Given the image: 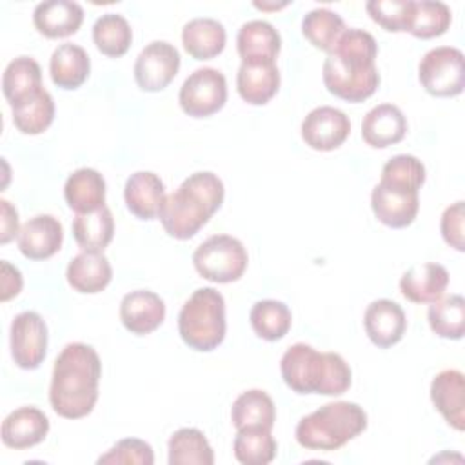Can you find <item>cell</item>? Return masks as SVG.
<instances>
[{
    "mask_svg": "<svg viewBox=\"0 0 465 465\" xmlns=\"http://www.w3.org/2000/svg\"><path fill=\"white\" fill-rule=\"evenodd\" d=\"M378 44L363 29H345L334 47L327 53L322 78L327 91L345 102H363L380 85L376 67Z\"/></svg>",
    "mask_w": 465,
    "mask_h": 465,
    "instance_id": "6da1fadb",
    "label": "cell"
},
{
    "mask_svg": "<svg viewBox=\"0 0 465 465\" xmlns=\"http://www.w3.org/2000/svg\"><path fill=\"white\" fill-rule=\"evenodd\" d=\"M102 361L98 352L85 343H67L54 360L49 403L53 411L67 420H78L96 405Z\"/></svg>",
    "mask_w": 465,
    "mask_h": 465,
    "instance_id": "7a4b0ae2",
    "label": "cell"
},
{
    "mask_svg": "<svg viewBox=\"0 0 465 465\" xmlns=\"http://www.w3.org/2000/svg\"><path fill=\"white\" fill-rule=\"evenodd\" d=\"M223 196V182L214 173H193L165 196L158 213L160 223L171 238L189 240L222 207Z\"/></svg>",
    "mask_w": 465,
    "mask_h": 465,
    "instance_id": "3957f363",
    "label": "cell"
},
{
    "mask_svg": "<svg viewBox=\"0 0 465 465\" xmlns=\"http://www.w3.org/2000/svg\"><path fill=\"white\" fill-rule=\"evenodd\" d=\"M280 372L298 394L340 396L352 383L351 367L338 352H318L307 343H294L283 352Z\"/></svg>",
    "mask_w": 465,
    "mask_h": 465,
    "instance_id": "277c9868",
    "label": "cell"
},
{
    "mask_svg": "<svg viewBox=\"0 0 465 465\" xmlns=\"http://www.w3.org/2000/svg\"><path fill=\"white\" fill-rule=\"evenodd\" d=\"M367 429L363 407L352 401L325 403L296 425V441L311 450H336Z\"/></svg>",
    "mask_w": 465,
    "mask_h": 465,
    "instance_id": "5b68a950",
    "label": "cell"
},
{
    "mask_svg": "<svg viewBox=\"0 0 465 465\" xmlns=\"http://www.w3.org/2000/svg\"><path fill=\"white\" fill-rule=\"evenodd\" d=\"M225 329V300L213 287L196 289L180 309L178 332L193 351H214L223 341Z\"/></svg>",
    "mask_w": 465,
    "mask_h": 465,
    "instance_id": "8992f818",
    "label": "cell"
},
{
    "mask_svg": "<svg viewBox=\"0 0 465 465\" xmlns=\"http://www.w3.org/2000/svg\"><path fill=\"white\" fill-rule=\"evenodd\" d=\"M247 251L231 234H213L193 252V265L198 274L214 283H231L243 276L247 269Z\"/></svg>",
    "mask_w": 465,
    "mask_h": 465,
    "instance_id": "52a82bcc",
    "label": "cell"
},
{
    "mask_svg": "<svg viewBox=\"0 0 465 465\" xmlns=\"http://www.w3.org/2000/svg\"><path fill=\"white\" fill-rule=\"evenodd\" d=\"M421 87L438 98L458 96L465 85V58L458 47L441 45L427 51L418 65Z\"/></svg>",
    "mask_w": 465,
    "mask_h": 465,
    "instance_id": "ba28073f",
    "label": "cell"
},
{
    "mask_svg": "<svg viewBox=\"0 0 465 465\" xmlns=\"http://www.w3.org/2000/svg\"><path fill=\"white\" fill-rule=\"evenodd\" d=\"M178 102L185 114L193 118H207L225 105L227 80L214 67H200L183 80Z\"/></svg>",
    "mask_w": 465,
    "mask_h": 465,
    "instance_id": "9c48e42d",
    "label": "cell"
},
{
    "mask_svg": "<svg viewBox=\"0 0 465 465\" xmlns=\"http://www.w3.org/2000/svg\"><path fill=\"white\" fill-rule=\"evenodd\" d=\"M11 358L16 367L35 371L47 352V325L35 311H24L11 322Z\"/></svg>",
    "mask_w": 465,
    "mask_h": 465,
    "instance_id": "30bf717a",
    "label": "cell"
},
{
    "mask_svg": "<svg viewBox=\"0 0 465 465\" xmlns=\"http://www.w3.org/2000/svg\"><path fill=\"white\" fill-rule=\"evenodd\" d=\"M180 53L178 49L165 42L154 40L147 44L134 62V80L142 91L158 93L163 91L178 74Z\"/></svg>",
    "mask_w": 465,
    "mask_h": 465,
    "instance_id": "8fae6325",
    "label": "cell"
},
{
    "mask_svg": "<svg viewBox=\"0 0 465 465\" xmlns=\"http://www.w3.org/2000/svg\"><path fill=\"white\" fill-rule=\"evenodd\" d=\"M351 133L349 116L336 107L312 109L302 122V140L314 151L338 149Z\"/></svg>",
    "mask_w": 465,
    "mask_h": 465,
    "instance_id": "7c38bea8",
    "label": "cell"
},
{
    "mask_svg": "<svg viewBox=\"0 0 465 465\" xmlns=\"http://www.w3.org/2000/svg\"><path fill=\"white\" fill-rule=\"evenodd\" d=\"M118 314L122 325L129 332L136 336H145L163 323L165 303L154 291L136 289L122 298Z\"/></svg>",
    "mask_w": 465,
    "mask_h": 465,
    "instance_id": "4fadbf2b",
    "label": "cell"
},
{
    "mask_svg": "<svg viewBox=\"0 0 465 465\" xmlns=\"http://www.w3.org/2000/svg\"><path fill=\"white\" fill-rule=\"evenodd\" d=\"M371 207L378 222L392 229H401L414 222L420 209V198L418 193L376 183L371 194Z\"/></svg>",
    "mask_w": 465,
    "mask_h": 465,
    "instance_id": "5bb4252c",
    "label": "cell"
},
{
    "mask_svg": "<svg viewBox=\"0 0 465 465\" xmlns=\"http://www.w3.org/2000/svg\"><path fill=\"white\" fill-rule=\"evenodd\" d=\"M363 327L365 334L376 347L389 349L403 338L407 331V318L396 302L380 298L367 305Z\"/></svg>",
    "mask_w": 465,
    "mask_h": 465,
    "instance_id": "9a60e30c",
    "label": "cell"
},
{
    "mask_svg": "<svg viewBox=\"0 0 465 465\" xmlns=\"http://www.w3.org/2000/svg\"><path fill=\"white\" fill-rule=\"evenodd\" d=\"M16 242L25 258L47 260L60 251L64 242V227L51 214H36L20 227Z\"/></svg>",
    "mask_w": 465,
    "mask_h": 465,
    "instance_id": "2e32d148",
    "label": "cell"
},
{
    "mask_svg": "<svg viewBox=\"0 0 465 465\" xmlns=\"http://www.w3.org/2000/svg\"><path fill=\"white\" fill-rule=\"evenodd\" d=\"M430 400L452 429H465V376L461 371L447 369L436 374L430 383Z\"/></svg>",
    "mask_w": 465,
    "mask_h": 465,
    "instance_id": "e0dca14e",
    "label": "cell"
},
{
    "mask_svg": "<svg viewBox=\"0 0 465 465\" xmlns=\"http://www.w3.org/2000/svg\"><path fill=\"white\" fill-rule=\"evenodd\" d=\"M49 418L38 407H20L2 421V443L9 449H29L45 440Z\"/></svg>",
    "mask_w": 465,
    "mask_h": 465,
    "instance_id": "ac0fdd59",
    "label": "cell"
},
{
    "mask_svg": "<svg viewBox=\"0 0 465 465\" xmlns=\"http://www.w3.org/2000/svg\"><path fill=\"white\" fill-rule=\"evenodd\" d=\"M280 47V33L265 20L245 22L236 36V49L242 64H274Z\"/></svg>",
    "mask_w": 465,
    "mask_h": 465,
    "instance_id": "d6986e66",
    "label": "cell"
},
{
    "mask_svg": "<svg viewBox=\"0 0 465 465\" xmlns=\"http://www.w3.org/2000/svg\"><path fill=\"white\" fill-rule=\"evenodd\" d=\"M165 185L153 171L133 173L124 187V200L131 214L140 220H154L165 200Z\"/></svg>",
    "mask_w": 465,
    "mask_h": 465,
    "instance_id": "ffe728a7",
    "label": "cell"
},
{
    "mask_svg": "<svg viewBox=\"0 0 465 465\" xmlns=\"http://www.w3.org/2000/svg\"><path fill=\"white\" fill-rule=\"evenodd\" d=\"M407 118L400 107L380 104L372 107L361 122V138L374 149H385L405 138Z\"/></svg>",
    "mask_w": 465,
    "mask_h": 465,
    "instance_id": "44dd1931",
    "label": "cell"
},
{
    "mask_svg": "<svg viewBox=\"0 0 465 465\" xmlns=\"http://www.w3.org/2000/svg\"><path fill=\"white\" fill-rule=\"evenodd\" d=\"M84 22V9L71 0L40 2L33 11V24L45 38H65L74 35Z\"/></svg>",
    "mask_w": 465,
    "mask_h": 465,
    "instance_id": "7402d4cb",
    "label": "cell"
},
{
    "mask_svg": "<svg viewBox=\"0 0 465 465\" xmlns=\"http://www.w3.org/2000/svg\"><path fill=\"white\" fill-rule=\"evenodd\" d=\"M447 285V269L434 262L412 265L400 278V291L412 303H432L440 300L445 294Z\"/></svg>",
    "mask_w": 465,
    "mask_h": 465,
    "instance_id": "603a6c76",
    "label": "cell"
},
{
    "mask_svg": "<svg viewBox=\"0 0 465 465\" xmlns=\"http://www.w3.org/2000/svg\"><path fill=\"white\" fill-rule=\"evenodd\" d=\"M91 71V60L87 51L78 44H60L49 60L51 80L56 87L73 91L78 89L87 78Z\"/></svg>",
    "mask_w": 465,
    "mask_h": 465,
    "instance_id": "cb8c5ba5",
    "label": "cell"
},
{
    "mask_svg": "<svg viewBox=\"0 0 465 465\" xmlns=\"http://www.w3.org/2000/svg\"><path fill=\"white\" fill-rule=\"evenodd\" d=\"M64 198L76 214L93 213L105 205V180L96 169H76L64 185Z\"/></svg>",
    "mask_w": 465,
    "mask_h": 465,
    "instance_id": "d4e9b609",
    "label": "cell"
},
{
    "mask_svg": "<svg viewBox=\"0 0 465 465\" xmlns=\"http://www.w3.org/2000/svg\"><path fill=\"white\" fill-rule=\"evenodd\" d=\"M65 278L76 292L96 294L109 285L113 278V269L109 260L102 252L82 251L69 262Z\"/></svg>",
    "mask_w": 465,
    "mask_h": 465,
    "instance_id": "484cf974",
    "label": "cell"
},
{
    "mask_svg": "<svg viewBox=\"0 0 465 465\" xmlns=\"http://www.w3.org/2000/svg\"><path fill=\"white\" fill-rule=\"evenodd\" d=\"M42 89V69L35 58L18 56L7 64L2 76V91L11 107L33 98Z\"/></svg>",
    "mask_w": 465,
    "mask_h": 465,
    "instance_id": "4316f807",
    "label": "cell"
},
{
    "mask_svg": "<svg viewBox=\"0 0 465 465\" xmlns=\"http://www.w3.org/2000/svg\"><path fill=\"white\" fill-rule=\"evenodd\" d=\"M236 89L243 102L265 105L280 89L276 64H242L236 74Z\"/></svg>",
    "mask_w": 465,
    "mask_h": 465,
    "instance_id": "83f0119b",
    "label": "cell"
},
{
    "mask_svg": "<svg viewBox=\"0 0 465 465\" xmlns=\"http://www.w3.org/2000/svg\"><path fill=\"white\" fill-rule=\"evenodd\" d=\"M227 33L214 18H193L182 29L183 49L194 60H211L225 47Z\"/></svg>",
    "mask_w": 465,
    "mask_h": 465,
    "instance_id": "f1b7e54d",
    "label": "cell"
},
{
    "mask_svg": "<svg viewBox=\"0 0 465 465\" xmlns=\"http://www.w3.org/2000/svg\"><path fill=\"white\" fill-rule=\"evenodd\" d=\"M113 234L114 220L107 205L93 213L76 214L73 220V236L82 251L102 252L111 243Z\"/></svg>",
    "mask_w": 465,
    "mask_h": 465,
    "instance_id": "f546056e",
    "label": "cell"
},
{
    "mask_svg": "<svg viewBox=\"0 0 465 465\" xmlns=\"http://www.w3.org/2000/svg\"><path fill=\"white\" fill-rule=\"evenodd\" d=\"M231 421L238 429L265 427L272 429L276 421V407L272 398L262 389L242 392L231 407Z\"/></svg>",
    "mask_w": 465,
    "mask_h": 465,
    "instance_id": "4dcf8cb0",
    "label": "cell"
},
{
    "mask_svg": "<svg viewBox=\"0 0 465 465\" xmlns=\"http://www.w3.org/2000/svg\"><path fill=\"white\" fill-rule=\"evenodd\" d=\"M169 465H213L214 452L205 434L194 427L173 432L167 443Z\"/></svg>",
    "mask_w": 465,
    "mask_h": 465,
    "instance_id": "1f68e13d",
    "label": "cell"
},
{
    "mask_svg": "<svg viewBox=\"0 0 465 465\" xmlns=\"http://www.w3.org/2000/svg\"><path fill=\"white\" fill-rule=\"evenodd\" d=\"M234 458L243 465H267L274 460L278 445L265 427L238 429L232 443Z\"/></svg>",
    "mask_w": 465,
    "mask_h": 465,
    "instance_id": "d6a6232c",
    "label": "cell"
},
{
    "mask_svg": "<svg viewBox=\"0 0 465 465\" xmlns=\"http://www.w3.org/2000/svg\"><path fill=\"white\" fill-rule=\"evenodd\" d=\"M93 42L102 54L120 58L131 47L133 29L122 15L105 13L93 25Z\"/></svg>",
    "mask_w": 465,
    "mask_h": 465,
    "instance_id": "836d02e7",
    "label": "cell"
},
{
    "mask_svg": "<svg viewBox=\"0 0 465 465\" xmlns=\"http://www.w3.org/2000/svg\"><path fill=\"white\" fill-rule=\"evenodd\" d=\"M430 331L445 340H461L465 332V300L461 294L441 296L427 312Z\"/></svg>",
    "mask_w": 465,
    "mask_h": 465,
    "instance_id": "e575fe53",
    "label": "cell"
},
{
    "mask_svg": "<svg viewBox=\"0 0 465 465\" xmlns=\"http://www.w3.org/2000/svg\"><path fill=\"white\" fill-rule=\"evenodd\" d=\"M249 322L258 338L265 341L282 340L291 329V311L283 302L260 300L249 312Z\"/></svg>",
    "mask_w": 465,
    "mask_h": 465,
    "instance_id": "d590c367",
    "label": "cell"
},
{
    "mask_svg": "<svg viewBox=\"0 0 465 465\" xmlns=\"http://www.w3.org/2000/svg\"><path fill=\"white\" fill-rule=\"evenodd\" d=\"M345 31L343 18L327 9V7H316L309 11L302 20V35L316 47L325 53H329L338 38Z\"/></svg>",
    "mask_w": 465,
    "mask_h": 465,
    "instance_id": "8d00e7d4",
    "label": "cell"
},
{
    "mask_svg": "<svg viewBox=\"0 0 465 465\" xmlns=\"http://www.w3.org/2000/svg\"><path fill=\"white\" fill-rule=\"evenodd\" d=\"M13 124L22 134H40L54 120V100L42 89L33 98L11 107Z\"/></svg>",
    "mask_w": 465,
    "mask_h": 465,
    "instance_id": "74e56055",
    "label": "cell"
},
{
    "mask_svg": "<svg viewBox=\"0 0 465 465\" xmlns=\"http://www.w3.org/2000/svg\"><path fill=\"white\" fill-rule=\"evenodd\" d=\"M450 20L452 13L447 4L436 0L414 2L409 33L421 40L436 38L447 33V29L450 27Z\"/></svg>",
    "mask_w": 465,
    "mask_h": 465,
    "instance_id": "f35d334b",
    "label": "cell"
},
{
    "mask_svg": "<svg viewBox=\"0 0 465 465\" xmlns=\"http://www.w3.org/2000/svg\"><path fill=\"white\" fill-rule=\"evenodd\" d=\"M380 183L418 193L425 183V165L412 154H396L383 165Z\"/></svg>",
    "mask_w": 465,
    "mask_h": 465,
    "instance_id": "ab89813d",
    "label": "cell"
},
{
    "mask_svg": "<svg viewBox=\"0 0 465 465\" xmlns=\"http://www.w3.org/2000/svg\"><path fill=\"white\" fill-rule=\"evenodd\" d=\"M369 16L385 31H409L414 0H371L365 4Z\"/></svg>",
    "mask_w": 465,
    "mask_h": 465,
    "instance_id": "60d3db41",
    "label": "cell"
},
{
    "mask_svg": "<svg viewBox=\"0 0 465 465\" xmlns=\"http://www.w3.org/2000/svg\"><path fill=\"white\" fill-rule=\"evenodd\" d=\"M98 463H124V465H153V447L140 438H124L116 441L105 454L98 458Z\"/></svg>",
    "mask_w": 465,
    "mask_h": 465,
    "instance_id": "b9f144b4",
    "label": "cell"
},
{
    "mask_svg": "<svg viewBox=\"0 0 465 465\" xmlns=\"http://www.w3.org/2000/svg\"><path fill=\"white\" fill-rule=\"evenodd\" d=\"M463 218H465V205L463 200H458L456 203L449 205L443 214H441V222H440V229H441V236L445 240L447 245H450L456 251H463L465 243H463Z\"/></svg>",
    "mask_w": 465,
    "mask_h": 465,
    "instance_id": "7bdbcfd3",
    "label": "cell"
},
{
    "mask_svg": "<svg viewBox=\"0 0 465 465\" xmlns=\"http://www.w3.org/2000/svg\"><path fill=\"white\" fill-rule=\"evenodd\" d=\"M24 280H22V272L11 265L9 262L2 260V276H0V300L7 302L15 296H18V292L22 291Z\"/></svg>",
    "mask_w": 465,
    "mask_h": 465,
    "instance_id": "ee69618b",
    "label": "cell"
},
{
    "mask_svg": "<svg viewBox=\"0 0 465 465\" xmlns=\"http://www.w3.org/2000/svg\"><path fill=\"white\" fill-rule=\"evenodd\" d=\"M0 243H7L11 242L15 236H18L20 227H18V213L16 209L11 205V202L7 200H0Z\"/></svg>",
    "mask_w": 465,
    "mask_h": 465,
    "instance_id": "f6af8a7d",
    "label": "cell"
},
{
    "mask_svg": "<svg viewBox=\"0 0 465 465\" xmlns=\"http://www.w3.org/2000/svg\"><path fill=\"white\" fill-rule=\"evenodd\" d=\"M287 4H260V2H254V7L258 9H280V7H285Z\"/></svg>",
    "mask_w": 465,
    "mask_h": 465,
    "instance_id": "bcb514c9",
    "label": "cell"
}]
</instances>
